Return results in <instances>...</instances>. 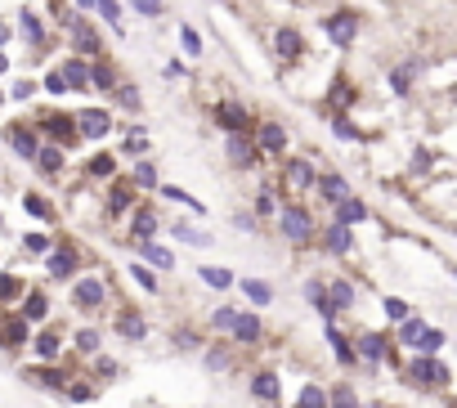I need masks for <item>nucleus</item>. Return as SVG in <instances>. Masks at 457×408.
Segmentation results:
<instances>
[{
	"instance_id": "nucleus-1",
	"label": "nucleus",
	"mask_w": 457,
	"mask_h": 408,
	"mask_svg": "<svg viewBox=\"0 0 457 408\" xmlns=\"http://www.w3.org/2000/svg\"><path fill=\"white\" fill-rule=\"evenodd\" d=\"M283 233H287L292 242H310L314 238V220H310V211H305L301 202H292V206H283Z\"/></svg>"
},
{
	"instance_id": "nucleus-2",
	"label": "nucleus",
	"mask_w": 457,
	"mask_h": 408,
	"mask_svg": "<svg viewBox=\"0 0 457 408\" xmlns=\"http://www.w3.org/2000/svg\"><path fill=\"white\" fill-rule=\"evenodd\" d=\"M408 382L413 386H449V368H444L440 359H417V364L408 368Z\"/></svg>"
},
{
	"instance_id": "nucleus-3",
	"label": "nucleus",
	"mask_w": 457,
	"mask_h": 408,
	"mask_svg": "<svg viewBox=\"0 0 457 408\" xmlns=\"http://www.w3.org/2000/svg\"><path fill=\"white\" fill-rule=\"evenodd\" d=\"M108 126H112V117H108V112H99V108H85V112H76V117H72V130H76V135H85V139H103V135H108Z\"/></svg>"
},
{
	"instance_id": "nucleus-4",
	"label": "nucleus",
	"mask_w": 457,
	"mask_h": 408,
	"mask_svg": "<svg viewBox=\"0 0 457 408\" xmlns=\"http://www.w3.org/2000/svg\"><path fill=\"white\" fill-rule=\"evenodd\" d=\"M233 337L242 341V346H256V341H260V319L251 314V310H242V314H233Z\"/></svg>"
},
{
	"instance_id": "nucleus-5",
	"label": "nucleus",
	"mask_w": 457,
	"mask_h": 408,
	"mask_svg": "<svg viewBox=\"0 0 457 408\" xmlns=\"http://www.w3.org/2000/svg\"><path fill=\"white\" fill-rule=\"evenodd\" d=\"M274 50H278L283 59H301V50H305L301 32L296 27H278V32H274Z\"/></svg>"
},
{
	"instance_id": "nucleus-6",
	"label": "nucleus",
	"mask_w": 457,
	"mask_h": 408,
	"mask_svg": "<svg viewBox=\"0 0 457 408\" xmlns=\"http://www.w3.org/2000/svg\"><path fill=\"white\" fill-rule=\"evenodd\" d=\"M68 27H72V41H76V50H85V54H99V32H94L85 18H68Z\"/></svg>"
},
{
	"instance_id": "nucleus-7",
	"label": "nucleus",
	"mask_w": 457,
	"mask_h": 408,
	"mask_svg": "<svg viewBox=\"0 0 457 408\" xmlns=\"http://www.w3.org/2000/svg\"><path fill=\"white\" fill-rule=\"evenodd\" d=\"M215 117H220V126L228 130V135H242V130H247V108H242V103H220Z\"/></svg>"
},
{
	"instance_id": "nucleus-8",
	"label": "nucleus",
	"mask_w": 457,
	"mask_h": 408,
	"mask_svg": "<svg viewBox=\"0 0 457 408\" xmlns=\"http://www.w3.org/2000/svg\"><path fill=\"white\" fill-rule=\"evenodd\" d=\"M130 233H135L139 242H152V233H157V211H152V206H139V211L130 215Z\"/></svg>"
},
{
	"instance_id": "nucleus-9",
	"label": "nucleus",
	"mask_w": 457,
	"mask_h": 408,
	"mask_svg": "<svg viewBox=\"0 0 457 408\" xmlns=\"http://www.w3.org/2000/svg\"><path fill=\"white\" fill-rule=\"evenodd\" d=\"M350 305H355V287H350V283H332V292H328V319L346 314Z\"/></svg>"
},
{
	"instance_id": "nucleus-10",
	"label": "nucleus",
	"mask_w": 457,
	"mask_h": 408,
	"mask_svg": "<svg viewBox=\"0 0 457 408\" xmlns=\"http://www.w3.org/2000/svg\"><path fill=\"white\" fill-rule=\"evenodd\" d=\"M72 301H76L81 310H94V305L103 301V283H99V278H81V283H76V292H72Z\"/></svg>"
},
{
	"instance_id": "nucleus-11",
	"label": "nucleus",
	"mask_w": 457,
	"mask_h": 408,
	"mask_svg": "<svg viewBox=\"0 0 457 408\" xmlns=\"http://www.w3.org/2000/svg\"><path fill=\"white\" fill-rule=\"evenodd\" d=\"M251 395L256 400H265V404H278V395H283V382L274 373H256V382H251Z\"/></svg>"
},
{
	"instance_id": "nucleus-12",
	"label": "nucleus",
	"mask_w": 457,
	"mask_h": 408,
	"mask_svg": "<svg viewBox=\"0 0 457 408\" xmlns=\"http://www.w3.org/2000/svg\"><path fill=\"white\" fill-rule=\"evenodd\" d=\"M0 346H5V350L27 346V323H23V319H0Z\"/></svg>"
},
{
	"instance_id": "nucleus-13",
	"label": "nucleus",
	"mask_w": 457,
	"mask_h": 408,
	"mask_svg": "<svg viewBox=\"0 0 457 408\" xmlns=\"http://www.w3.org/2000/svg\"><path fill=\"white\" fill-rule=\"evenodd\" d=\"M50 274H54V278H72V274H76V251H72V247L50 251Z\"/></svg>"
},
{
	"instance_id": "nucleus-14",
	"label": "nucleus",
	"mask_w": 457,
	"mask_h": 408,
	"mask_svg": "<svg viewBox=\"0 0 457 408\" xmlns=\"http://www.w3.org/2000/svg\"><path fill=\"white\" fill-rule=\"evenodd\" d=\"M260 148L265 153H283V148H287V130H283L278 121H265L260 126Z\"/></svg>"
},
{
	"instance_id": "nucleus-15",
	"label": "nucleus",
	"mask_w": 457,
	"mask_h": 408,
	"mask_svg": "<svg viewBox=\"0 0 457 408\" xmlns=\"http://www.w3.org/2000/svg\"><path fill=\"white\" fill-rule=\"evenodd\" d=\"M328 36H332L337 45H350V41H355V18H350V14H337V18L328 23Z\"/></svg>"
},
{
	"instance_id": "nucleus-16",
	"label": "nucleus",
	"mask_w": 457,
	"mask_h": 408,
	"mask_svg": "<svg viewBox=\"0 0 457 408\" xmlns=\"http://www.w3.org/2000/svg\"><path fill=\"white\" fill-rule=\"evenodd\" d=\"M319 193L328 197V202H346V197H350V184H346L341 175H323V179H319Z\"/></svg>"
},
{
	"instance_id": "nucleus-17",
	"label": "nucleus",
	"mask_w": 457,
	"mask_h": 408,
	"mask_svg": "<svg viewBox=\"0 0 457 408\" xmlns=\"http://www.w3.org/2000/svg\"><path fill=\"white\" fill-rule=\"evenodd\" d=\"M364 215H368V206L359 202V197H346V202H337V220L346 224V229H350V224H359Z\"/></svg>"
},
{
	"instance_id": "nucleus-18",
	"label": "nucleus",
	"mask_w": 457,
	"mask_h": 408,
	"mask_svg": "<svg viewBox=\"0 0 457 408\" xmlns=\"http://www.w3.org/2000/svg\"><path fill=\"white\" fill-rule=\"evenodd\" d=\"M9 144H14L23 157H36V135L27 126H9Z\"/></svg>"
},
{
	"instance_id": "nucleus-19",
	"label": "nucleus",
	"mask_w": 457,
	"mask_h": 408,
	"mask_svg": "<svg viewBox=\"0 0 457 408\" xmlns=\"http://www.w3.org/2000/svg\"><path fill=\"white\" fill-rule=\"evenodd\" d=\"M386 350H390V341H386V337H377V332H368V337L359 341V355L373 359V364H377V359H386Z\"/></svg>"
},
{
	"instance_id": "nucleus-20",
	"label": "nucleus",
	"mask_w": 457,
	"mask_h": 408,
	"mask_svg": "<svg viewBox=\"0 0 457 408\" xmlns=\"http://www.w3.org/2000/svg\"><path fill=\"white\" fill-rule=\"evenodd\" d=\"M417 68H422V63H417V59H408L404 68H395V72H390V85H395V94H408V85H413Z\"/></svg>"
},
{
	"instance_id": "nucleus-21",
	"label": "nucleus",
	"mask_w": 457,
	"mask_h": 408,
	"mask_svg": "<svg viewBox=\"0 0 457 408\" xmlns=\"http://www.w3.org/2000/svg\"><path fill=\"white\" fill-rule=\"evenodd\" d=\"M59 77H63V85H76V90H81V85H90V68H85V63H76V59H68Z\"/></svg>"
},
{
	"instance_id": "nucleus-22",
	"label": "nucleus",
	"mask_w": 457,
	"mask_h": 408,
	"mask_svg": "<svg viewBox=\"0 0 457 408\" xmlns=\"http://www.w3.org/2000/svg\"><path fill=\"white\" fill-rule=\"evenodd\" d=\"M45 310H50V305H45V296H41V292H32V296L23 301V314H18V319H23V323H41Z\"/></svg>"
},
{
	"instance_id": "nucleus-23",
	"label": "nucleus",
	"mask_w": 457,
	"mask_h": 408,
	"mask_svg": "<svg viewBox=\"0 0 457 408\" xmlns=\"http://www.w3.org/2000/svg\"><path fill=\"white\" fill-rule=\"evenodd\" d=\"M45 126H50V135H54V139H63V144H72V139H76L72 117H59V112H50V117H45Z\"/></svg>"
},
{
	"instance_id": "nucleus-24",
	"label": "nucleus",
	"mask_w": 457,
	"mask_h": 408,
	"mask_svg": "<svg viewBox=\"0 0 457 408\" xmlns=\"http://www.w3.org/2000/svg\"><path fill=\"white\" fill-rule=\"evenodd\" d=\"M27 382H41V386H50V391H63V386H68V377L54 373V368H32V373H27Z\"/></svg>"
},
{
	"instance_id": "nucleus-25",
	"label": "nucleus",
	"mask_w": 457,
	"mask_h": 408,
	"mask_svg": "<svg viewBox=\"0 0 457 408\" xmlns=\"http://www.w3.org/2000/svg\"><path fill=\"white\" fill-rule=\"evenodd\" d=\"M36 162H41L45 175H59L63 170V148H36Z\"/></svg>"
},
{
	"instance_id": "nucleus-26",
	"label": "nucleus",
	"mask_w": 457,
	"mask_h": 408,
	"mask_svg": "<svg viewBox=\"0 0 457 408\" xmlns=\"http://www.w3.org/2000/svg\"><path fill=\"white\" fill-rule=\"evenodd\" d=\"M305 296H310V305L319 310L323 319H328V287H323L319 278H310V283H305Z\"/></svg>"
},
{
	"instance_id": "nucleus-27",
	"label": "nucleus",
	"mask_w": 457,
	"mask_h": 408,
	"mask_svg": "<svg viewBox=\"0 0 457 408\" xmlns=\"http://www.w3.org/2000/svg\"><path fill=\"white\" fill-rule=\"evenodd\" d=\"M242 292L256 301V305H269L274 301V292H269V283H260V278H242Z\"/></svg>"
},
{
	"instance_id": "nucleus-28",
	"label": "nucleus",
	"mask_w": 457,
	"mask_h": 408,
	"mask_svg": "<svg viewBox=\"0 0 457 408\" xmlns=\"http://www.w3.org/2000/svg\"><path fill=\"white\" fill-rule=\"evenodd\" d=\"M287 184H292V188H310V184H314L310 162H292V166H287Z\"/></svg>"
},
{
	"instance_id": "nucleus-29",
	"label": "nucleus",
	"mask_w": 457,
	"mask_h": 408,
	"mask_svg": "<svg viewBox=\"0 0 457 408\" xmlns=\"http://www.w3.org/2000/svg\"><path fill=\"white\" fill-rule=\"evenodd\" d=\"M139 251H144L148 260L157 265V269H170V265H175V256H170L166 247H157V242H139Z\"/></svg>"
},
{
	"instance_id": "nucleus-30",
	"label": "nucleus",
	"mask_w": 457,
	"mask_h": 408,
	"mask_svg": "<svg viewBox=\"0 0 457 408\" xmlns=\"http://www.w3.org/2000/svg\"><path fill=\"white\" fill-rule=\"evenodd\" d=\"M202 283H211V287H233V274L228 269H220V265H202Z\"/></svg>"
},
{
	"instance_id": "nucleus-31",
	"label": "nucleus",
	"mask_w": 457,
	"mask_h": 408,
	"mask_svg": "<svg viewBox=\"0 0 457 408\" xmlns=\"http://www.w3.org/2000/svg\"><path fill=\"white\" fill-rule=\"evenodd\" d=\"M90 85H99V90H112V85H117V72H112L108 63H94V68H90Z\"/></svg>"
},
{
	"instance_id": "nucleus-32",
	"label": "nucleus",
	"mask_w": 457,
	"mask_h": 408,
	"mask_svg": "<svg viewBox=\"0 0 457 408\" xmlns=\"http://www.w3.org/2000/svg\"><path fill=\"white\" fill-rule=\"evenodd\" d=\"M228 162H238V166L251 162V148H247V139H242V135H228Z\"/></svg>"
},
{
	"instance_id": "nucleus-33",
	"label": "nucleus",
	"mask_w": 457,
	"mask_h": 408,
	"mask_svg": "<svg viewBox=\"0 0 457 408\" xmlns=\"http://www.w3.org/2000/svg\"><path fill=\"white\" fill-rule=\"evenodd\" d=\"M32 346H36V355H41V359H59V337H54V332H41Z\"/></svg>"
},
{
	"instance_id": "nucleus-34",
	"label": "nucleus",
	"mask_w": 457,
	"mask_h": 408,
	"mask_svg": "<svg viewBox=\"0 0 457 408\" xmlns=\"http://www.w3.org/2000/svg\"><path fill=\"white\" fill-rule=\"evenodd\" d=\"M440 346H444V332L440 328H426L422 337H417V350H422V355H435Z\"/></svg>"
},
{
	"instance_id": "nucleus-35",
	"label": "nucleus",
	"mask_w": 457,
	"mask_h": 408,
	"mask_svg": "<svg viewBox=\"0 0 457 408\" xmlns=\"http://www.w3.org/2000/svg\"><path fill=\"white\" fill-rule=\"evenodd\" d=\"M328 247H332V251H350V229H346V224H332V229H328Z\"/></svg>"
},
{
	"instance_id": "nucleus-36",
	"label": "nucleus",
	"mask_w": 457,
	"mask_h": 408,
	"mask_svg": "<svg viewBox=\"0 0 457 408\" xmlns=\"http://www.w3.org/2000/svg\"><path fill=\"white\" fill-rule=\"evenodd\" d=\"M161 193H166V197H170V202H184V206H188V211H197V215H202V211H206V206H202V202H197V197H193V193H184V188H170V184H166V188H161Z\"/></svg>"
},
{
	"instance_id": "nucleus-37",
	"label": "nucleus",
	"mask_w": 457,
	"mask_h": 408,
	"mask_svg": "<svg viewBox=\"0 0 457 408\" xmlns=\"http://www.w3.org/2000/svg\"><path fill=\"white\" fill-rule=\"evenodd\" d=\"M296 408H328V395H323L319 386H305L301 400H296Z\"/></svg>"
},
{
	"instance_id": "nucleus-38",
	"label": "nucleus",
	"mask_w": 457,
	"mask_h": 408,
	"mask_svg": "<svg viewBox=\"0 0 457 408\" xmlns=\"http://www.w3.org/2000/svg\"><path fill=\"white\" fill-rule=\"evenodd\" d=\"M328 341H332V346H337V359H341V364H350V359H355V346H350V341L341 337L337 328H328Z\"/></svg>"
},
{
	"instance_id": "nucleus-39",
	"label": "nucleus",
	"mask_w": 457,
	"mask_h": 408,
	"mask_svg": "<svg viewBox=\"0 0 457 408\" xmlns=\"http://www.w3.org/2000/svg\"><path fill=\"white\" fill-rule=\"evenodd\" d=\"M23 211H32V215H41V220H50V202H45L41 193H27V197H23Z\"/></svg>"
},
{
	"instance_id": "nucleus-40",
	"label": "nucleus",
	"mask_w": 457,
	"mask_h": 408,
	"mask_svg": "<svg viewBox=\"0 0 457 408\" xmlns=\"http://www.w3.org/2000/svg\"><path fill=\"white\" fill-rule=\"evenodd\" d=\"M126 206H130V188H126V184H117V188H112V197H108V211H112V215H121Z\"/></svg>"
},
{
	"instance_id": "nucleus-41",
	"label": "nucleus",
	"mask_w": 457,
	"mask_h": 408,
	"mask_svg": "<svg viewBox=\"0 0 457 408\" xmlns=\"http://www.w3.org/2000/svg\"><path fill=\"white\" fill-rule=\"evenodd\" d=\"M117 328H121V337H130V341H139V337H144V319H139V314H126Z\"/></svg>"
},
{
	"instance_id": "nucleus-42",
	"label": "nucleus",
	"mask_w": 457,
	"mask_h": 408,
	"mask_svg": "<svg viewBox=\"0 0 457 408\" xmlns=\"http://www.w3.org/2000/svg\"><path fill=\"white\" fill-rule=\"evenodd\" d=\"M328 404H332V408H359V400H355V391H350V386H337Z\"/></svg>"
},
{
	"instance_id": "nucleus-43",
	"label": "nucleus",
	"mask_w": 457,
	"mask_h": 408,
	"mask_svg": "<svg viewBox=\"0 0 457 408\" xmlns=\"http://www.w3.org/2000/svg\"><path fill=\"white\" fill-rule=\"evenodd\" d=\"M179 41H184V50H188V54H202V36H197L193 27H179Z\"/></svg>"
},
{
	"instance_id": "nucleus-44",
	"label": "nucleus",
	"mask_w": 457,
	"mask_h": 408,
	"mask_svg": "<svg viewBox=\"0 0 457 408\" xmlns=\"http://www.w3.org/2000/svg\"><path fill=\"white\" fill-rule=\"evenodd\" d=\"M135 184H144V188H152V184H157V170H152L148 162H139V166H135Z\"/></svg>"
},
{
	"instance_id": "nucleus-45",
	"label": "nucleus",
	"mask_w": 457,
	"mask_h": 408,
	"mask_svg": "<svg viewBox=\"0 0 457 408\" xmlns=\"http://www.w3.org/2000/svg\"><path fill=\"white\" fill-rule=\"evenodd\" d=\"M23 247H27V251H50V233H27Z\"/></svg>"
},
{
	"instance_id": "nucleus-46",
	"label": "nucleus",
	"mask_w": 457,
	"mask_h": 408,
	"mask_svg": "<svg viewBox=\"0 0 457 408\" xmlns=\"http://www.w3.org/2000/svg\"><path fill=\"white\" fill-rule=\"evenodd\" d=\"M170 233H179L184 242H211L206 233H197V229H188V224H170Z\"/></svg>"
},
{
	"instance_id": "nucleus-47",
	"label": "nucleus",
	"mask_w": 457,
	"mask_h": 408,
	"mask_svg": "<svg viewBox=\"0 0 457 408\" xmlns=\"http://www.w3.org/2000/svg\"><path fill=\"white\" fill-rule=\"evenodd\" d=\"M386 314L404 323V319H408V305H404V301H399V296H386Z\"/></svg>"
},
{
	"instance_id": "nucleus-48",
	"label": "nucleus",
	"mask_w": 457,
	"mask_h": 408,
	"mask_svg": "<svg viewBox=\"0 0 457 408\" xmlns=\"http://www.w3.org/2000/svg\"><path fill=\"white\" fill-rule=\"evenodd\" d=\"M130 274H135V283H139V287H144V292H157V278H152V274L144 269V265H135V269H130Z\"/></svg>"
},
{
	"instance_id": "nucleus-49",
	"label": "nucleus",
	"mask_w": 457,
	"mask_h": 408,
	"mask_svg": "<svg viewBox=\"0 0 457 408\" xmlns=\"http://www.w3.org/2000/svg\"><path fill=\"white\" fill-rule=\"evenodd\" d=\"M99 5V14L108 18V23H121V9H117V0H94Z\"/></svg>"
},
{
	"instance_id": "nucleus-50",
	"label": "nucleus",
	"mask_w": 457,
	"mask_h": 408,
	"mask_svg": "<svg viewBox=\"0 0 457 408\" xmlns=\"http://www.w3.org/2000/svg\"><path fill=\"white\" fill-rule=\"evenodd\" d=\"M23 36H27V41H41V36H45V32H41V23H36L32 14H23Z\"/></svg>"
},
{
	"instance_id": "nucleus-51",
	"label": "nucleus",
	"mask_w": 457,
	"mask_h": 408,
	"mask_svg": "<svg viewBox=\"0 0 457 408\" xmlns=\"http://www.w3.org/2000/svg\"><path fill=\"white\" fill-rule=\"evenodd\" d=\"M108 170H112V157H108V153L90 157V175H108Z\"/></svg>"
},
{
	"instance_id": "nucleus-52",
	"label": "nucleus",
	"mask_w": 457,
	"mask_h": 408,
	"mask_svg": "<svg viewBox=\"0 0 457 408\" xmlns=\"http://www.w3.org/2000/svg\"><path fill=\"white\" fill-rule=\"evenodd\" d=\"M422 332H426V323H422V319H404V341H417Z\"/></svg>"
},
{
	"instance_id": "nucleus-53",
	"label": "nucleus",
	"mask_w": 457,
	"mask_h": 408,
	"mask_svg": "<svg viewBox=\"0 0 457 408\" xmlns=\"http://www.w3.org/2000/svg\"><path fill=\"white\" fill-rule=\"evenodd\" d=\"M117 99L126 103V108H139V90H135V85H121V90H117Z\"/></svg>"
},
{
	"instance_id": "nucleus-54",
	"label": "nucleus",
	"mask_w": 457,
	"mask_h": 408,
	"mask_svg": "<svg viewBox=\"0 0 457 408\" xmlns=\"http://www.w3.org/2000/svg\"><path fill=\"white\" fill-rule=\"evenodd\" d=\"M130 5H135L139 14H148V18H157V14H161V0H130Z\"/></svg>"
},
{
	"instance_id": "nucleus-55",
	"label": "nucleus",
	"mask_w": 457,
	"mask_h": 408,
	"mask_svg": "<svg viewBox=\"0 0 457 408\" xmlns=\"http://www.w3.org/2000/svg\"><path fill=\"white\" fill-rule=\"evenodd\" d=\"M233 314H238V310L220 305V310H215V314H211V323H215V328H228V323H233Z\"/></svg>"
},
{
	"instance_id": "nucleus-56",
	"label": "nucleus",
	"mask_w": 457,
	"mask_h": 408,
	"mask_svg": "<svg viewBox=\"0 0 457 408\" xmlns=\"http://www.w3.org/2000/svg\"><path fill=\"white\" fill-rule=\"evenodd\" d=\"M76 346H81V350H99V332H90V328H85L81 337H76Z\"/></svg>"
},
{
	"instance_id": "nucleus-57",
	"label": "nucleus",
	"mask_w": 457,
	"mask_h": 408,
	"mask_svg": "<svg viewBox=\"0 0 457 408\" xmlns=\"http://www.w3.org/2000/svg\"><path fill=\"white\" fill-rule=\"evenodd\" d=\"M45 90H50V94H68V85H63L59 72H50V77H45Z\"/></svg>"
},
{
	"instance_id": "nucleus-58",
	"label": "nucleus",
	"mask_w": 457,
	"mask_h": 408,
	"mask_svg": "<svg viewBox=\"0 0 457 408\" xmlns=\"http://www.w3.org/2000/svg\"><path fill=\"white\" fill-rule=\"evenodd\" d=\"M206 368H228V355L224 350H206Z\"/></svg>"
},
{
	"instance_id": "nucleus-59",
	"label": "nucleus",
	"mask_w": 457,
	"mask_h": 408,
	"mask_svg": "<svg viewBox=\"0 0 457 408\" xmlns=\"http://www.w3.org/2000/svg\"><path fill=\"white\" fill-rule=\"evenodd\" d=\"M256 211L269 215V211H274V197H269V193H260V197H256Z\"/></svg>"
},
{
	"instance_id": "nucleus-60",
	"label": "nucleus",
	"mask_w": 457,
	"mask_h": 408,
	"mask_svg": "<svg viewBox=\"0 0 457 408\" xmlns=\"http://www.w3.org/2000/svg\"><path fill=\"white\" fill-rule=\"evenodd\" d=\"M0 296H18V278H0Z\"/></svg>"
},
{
	"instance_id": "nucleus-61",
	"label": "nucleus",
	"mask_w": 457,
	"mask_h": 408,
	"mask_svg": "<svg viewBox=\"0 0 457 408\" xmlns=\"http://www.w3.org/2000/svg\"><path fill=\"white\" fill-rule=\"evenodd\" d=\"M32 94H36V85H32V81H23V85L14 90V99H32Z\"/></svg>"
},
{
	"instance_id": "nucleus-62",
	"label": "nucleus",
	"mask_w": 457,
	"mask_h": 408,
	"mask_svg": "<svg viewBox=\"0 0 457 408\" xmlns=\"http://www.w3.org/2000/svg\"><path fill=\"white\" fill-rule=\"evenodd\" d=\"M5 68H9V59H5V54H0V77H5Z\"/></svg>"
},
{
	"instance_id": "nucleus-63",
	"label": "nucleus",
	"mask_w": 457,
	"mask_h": 408,
	"mask_svg": "<svg viewBox=\"0 0 457 408\" xmlns=\"http://www.w3.org/2000/svg\"><path fill=\"white\" fill-rule=\"evenodd\" d=\"M9 41V27H0V45H5Z\"/></svg>"
},
{
	"instance_id": "nucleus-64",
	"label": "nucleus",
	"mask_w": 457,
	"mask_h": 408,
	"mask_svg": "<svg viewBox=\"0 0 457 408\" xmlns=\"http://www.w3.org/2000/svg\"><path fill=\"white\" fill-rule=\"evenodd\" d=\"M76 5H85V9H90V5H94V0H76Z\"/></svg>"
}]
</instances>
